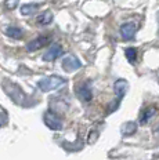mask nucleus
I'll use <instances>...</instances> for the list:
<instances>
[{"label":"nucleus","mask_w":159,"mask_h":160,"mask_svg":"<svg viewBox=\"0 0 159 160\" xmlns=\"http://www.w3.org/2000/svg\"><path fill=\"white\" fill-rule=\"evenodd\" d=\"M44 124L54 131H59L62 128V120L59 119L57 113H54L53 111H47L44 113Z\"/></svg>","instance_id":"f03ea898"},{"label":"nucleus","mask_w":159,"mask_h":160,"mask_svg":"<svg viewBox=\"0 0 159 160\" xmlns=\"http://www.w3.org/2000/svg\"><path fill=\"white\" fill-rule=\"evenodd\" d=\"M136 35V25L134 22H127L121 26V36L123 40H131Z\"/></svg>","instance_id":"0eeeda50"},{"label":"nucleus","mask_w":159,"mask_h":160,"mask_svg":"<svg viewBox=\"0 0 159 160\" xmlns=\"http://www.w3.org/2000/svg\"><path fill=\"white\" fill-rule=\"evenodd\" d=\"M156 158H159V155H158V156H156Z\"/></svg>","instance_id":"a211bd4d"},{"label":"nucleus","mask_w":159,"mask_h":160,"mask_svg":"<svg viewBox=\"0 0 159 160\" xmlns=\"http://www.w3.org/2000/svg\"><path fill=\"white\" fill-rule=\"evenodd\" d=\"M156 131H158V132H159V126H158V128H156Z\"/></svg>","instance_id":"f3484780"},{"label":"nucleus","mask_w":159,"mask_h":160,"mask_svg":"<svg viewBox=\"0 0 159 160\" xmlns=\"http://www.w3.org/2000/svg\"><path fill=\"white\" fill-rule=\"evenodd\" d=\"M36 21H38V24H40V25H49L53 21V12L51 11L42 12V14L36 18Z\"/></svg>","instance_id":"9b49d317"},{"label":"nucleus","mask_w":159,"mask_h":160,"mask_svg":"<svg viewBox=\"0 0 159 160\" xmlns=\"http://www.w3.org/2000/svg\"><path fill=\"white\" fill-rule=\"evenodd\" d=\"M155 113H156V108H155V106H150V108H147L145 111H142V113L140 115V123L144 124V123L150 122V119L154 118Z\"/></svg>","instance_id":"1a4fd4ad"},{"label":"nucleus","mask_w":159,"mask_h":160,"mask_svg":"<svg viewBox=\"0 0 159 160\" xmlns=\"http://www.w3.org/2000/svg\"><path fill=\"white\" fill-rule=\"evenodd\" d=\"M50 40H51L50 36H40V38L29 42L28 44H26V50H28V51H38V50L43 48L44 46H47Z\"/></svg>","instance_id":"20e7f679"},{"label":"nucleus","mask_w":159,"mask_h":160,"mask_svg":"<svg viewBox=\"0 0 159 160\" xmlns=\"http://www.w3.org/2000/svg\"><path fill=\"white\" fill-rule=\"evenodd\" d=\"M127 88H129V84H127V82H126V80L119 79V80H116V82H115L114 90H115V94H116V106L119 105L121 99L123 98V95L126 94Z\"/></svg>","instance_id":"39448f33"},{"label":"nucleus","mask_w":159,"mask_h":160,"mask_svg":"<svg viewBox=\"0 0 159 160\" xmlns=\"http://www.w3.org/2000/svg\"><path fill=\"white\" fill-rule=\"evenodd\" d=\"M76 94H78V97L79 98H82L83 101H90L91 99V97H93V94H91V88H90V83H83V84H80L78 87V90H76Z\"/></svg>","instance_id":"6e6552de"},{"label":"nucleus","mask_w":159,"mask_h":160,"mask_svg":"<svg viewBox=\"0 0 159 160\" xmlns=\"http://www.w3.org/2000/svg\"><path fill=\"white\" fill-rule=\"evenodd\" d=\"M65 84H67V79L57 76V75H53V76H47V78L42 79L38 83V87L40 88V91L47 92V91H51V90H57Z\"/></svg>","instance_id":"f257e3e1"},{"label":"nucleus","mask_w":159,"mask_h":160,"mask_svg":"<svg viewBox=\"0 0 159 160\" xmlns=\"http://www.w3.org/2000/svg\"><path fill=\"white\" fill-rule=\"evenodd\" d=\"M62 54V47L59 44H53L50 48L46 51V54L43 55V59L47 62H51L54 61V59H57L59 55Z\"/></svg>","instance_id":"423d86ee"},{"label":"nucleus","mask_w":159,"mask_h":160,"mask_svg":"<svg viewBox=\"0 0 159 160\" xmlns=\"http://www.w3.org/2000/svg\"><path fill=\"white\" fill-rule=\"evenodd\" d=\"M6 35L13 39H21L24 36V32H22V29L17 28V26H10V28L6 29Z\"/></svg>","instance_id":"f8f14e48"},{"label":"nucleus","mask_w":159,"mask_h":160,"mask_svg":"<svg viewBox=\"0 0 159 160\" xmlns=\"http://www.w3.org/2000/svg\"><path fill=\"white\" fill-rule=\"evenodd\" d=\"M156 18H158V24H159V11H158V14H156Z\"/></svg>","instance_id":"dca6fc26"},{"label":"nucleus","mask_w":159,"mask_h":160,"mask_svg":"<svg viewBox=\"0 0 159 160\" xmlns=\"http://www.w3.org/2000/svg\"><path fill=\"white\" fill-rule=\"evenodd\" d=\"M137 130V124L134 122H126L123 126H122V134L123 135H131L136 132Z\"/></svg>","instance_id":"9d476101"},{"label":"nucleus","mask_w":159,"mask_h":160,"mask_svg":"<svg viewBox=\"0 0 159 160\" xmlns=\"http://www.w3.org/2000/svg\"><path fill=\"white\" fill-rule=\"evenodd\" d=\"M125 54L130 64H136V61H137V50L134 47H127L125 50Z\"/></svg>","instance_id":"ddd939ff"},{"label":"nucleus","mask_w":159,"mask_h":160,"mask_svg":"<svg viewBox=\"0 0 159 160\" xmlns=\"http://www.w3.org/2000/svg\"><path fill=\"white\" fill-rule=\"evenodd\" d=\"M17 4H18V0H6V3H4V6L8 10H13Z\"/></svg>","instance_id":"2eb2a0df"},{"label":"nucleus","mask_w":159,"mask_h":160,"mask_svg":"<svg viewBox=\"0 0 159 160\" xmlns=\"http://www.w3.org/2000/svg\"><path fill=\"white\" fill-rule=\"evenodd\" d=\"M82 66V62L79 61V58L74 54H68L62 59V68L67 72H74L76 69H79Z\"/></svg>","instance_id":"7ed1b4c3"},{"label":"nucleus","mask_w":159,"mask_h":160,"mask_svg":"<svg viewBox=\"0 0 159 160\" xmlns=\"http://www.w3.org/2000/svg\"><path fill=\"white\" fill-rule=\"evenodd\" d=\"M39 8L38 4H24L21 7V14L22 15H29V14H33L36 10Z\"/></svg>","instance_id":"4468645a"}]
</instances>
